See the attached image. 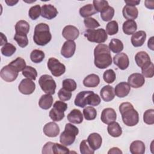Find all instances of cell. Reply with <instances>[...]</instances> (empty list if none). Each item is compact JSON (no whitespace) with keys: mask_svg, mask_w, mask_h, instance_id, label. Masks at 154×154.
<instances>
[{"mask_svg":"<svg viewBox=\"0 0 154 154\" xmlns=\"http://www.w3.org/2000/svg\"><path fill=\"white\" fill-rule=\"evenodd\" d=\"M94 63L96 67L103 69L112 64V57L108 46L103 43L97 45L94 49Z\"/></svg>","mask_w":154,"mask_h":154,"instance_id":"6da1fadb","label":"cell"},{"mask_svg":"<svg viewBox=\"0 0 154 154\" xmlns=\"http://www.w3.org/2000/svg\"><path fill=\"white\" fill-rule=\"evenodd\" d=\"M119 111L122 115L123 123L127 126H134L139 122L138 112L130 102H123L119 106Z\"/></svg>","mask_w":154,"mask_h":154,"instance_id":"7a4b0ae2","label":"cell"},{"mask_svg":"<svg viewBox=\"0 0 154 154\" xmlns=\"http://www.w3.org/2000/svg\"><path fill=\"white\" fill-rule=\"evenodd\" d=\"M101 101L100 96L92 91H82L76 96L74 103L80 108H84L87 105L90 106H97Z\"/></svg>","mask_w":154,"mask_h":154,"instance_id":"3957f363","label":"cell"},{"mask_svg":"<svg viewBox=\"0 0 154 154\" xmlns=\"http://www.w3.org/2000/svg\"><path fill=\"white\" fill-rule=\"evenodd\" d=\"M52 38V35L49 31V26L45 23L37 24L34 28L33 40L38 46H45Z\"/></svg>","mask_w":154,"mask_h":154,"instance_id":"277c9868","label":"cell"},{"mask_svg":"<svg viewBox=\"0 0 154 154\" xmlns=\"http://www.w3.org/2000/svg\"><path fill=\"white\" fill-rule=\"evenodd\" d=\"M78 133L79 129L76 126L71 123H67L65 125L64 131L60 136V141L66 146H70L75 142Z\"/></svg>","mask_w":154,"mask_h":154,"instance_id":"5b68a950","label":"cell"},{"mask_svg":"<svg viewBox=\"0 0 154 154\" xmlns=\"http://www.w3.org/2000/svg\"><path fill=\"white\" fill-rule=\"evenodd\" d=\"M84 35L90 42L103 43L108 38L106 31L103 28L97 29H87L84 32Z\"/></svg>","mask_w":154,"mask_h":154,"instance_id":"8992f818","label":"cell"},{"mask_svg":"<svg viewBox=\"0 0 154 154\" xmlns=\"http://www.w3.org/2000/svg\"><path fill=\"white\" fill-rule=\"evenodd\" d=\"M67 109V104L63 101L57 100L49 111V117L53 122H60L64 117V112Z\"/></svg>","mask_w":154,"mask_h":154,"instance_id":"52a82bcc","label":"cell"},{"mask_svg":"<svg viewBox=\"0 0 154 154\" xmlns=\"http://www.w3.org/2000/svg\"><path fill=\"white\" fill-rule=\"evenodd\" d=\"M38 84L41 89L46 94H54L56 89V83L53 78L49 75H43L38 79Z\"/></svg>","mask_w":154,"mask_h":154,"instance_id":"ba28073f","label":"cell"},{"mask_svg":"<svg viewBox=\"0 0 154 154\" xmlns=\"http://www.w3.org/2000/svg\"><path fill=\"white\" fill-rule=\"evenodd\" d=\"M48 69L51 71L52 75L54 76L58 77L64 73L66 66L55 58L51 57L48 60L47 63Z\"/></svg>","mask_w":154,"mask_h":154,"instance_id":"9c48e42d","label":"cell"},{"mask_svg":"<svg viewBox=\"0 0 154 154\" xmlns=\"http://www.w3.org/2000/svg\"><path fill=\"white\" fill-rule=\"evenodd\" d=\"M19 72L9 64L2 68L0 72L1 78L5 81L11 82L16 79Z\"/></svg>","mask_w":154,"mask_h":154,"instance_id":"30bf717a","label":"cell"},{"mask_svg":"<svg viewBox=\"0 0 154 154\" xmlns=\"http://www.w3.org/2000/svg\"><path fill=\"white\" fill-rule=\"evenodd\" d=\"M35 89V84L28 78L23 79L18 87L19 91L23 94L28 95L32 94Z\"/></svg>","mask_w":154,"mask_h":154,"instance_id":"8fae6325","label":"cell"},{"mask_svg":"<svg viewBox=\"0 0 154 154\" xmlns=\"http://www.w3.org/2000/svg\"><path fill=\"white\" fill-rule=\"evenodd\" d=\"M62 35L67 40L74 41L79 37V29L73 25H67L63 28Z\"/></svg>","mask_w":154,"mask_h":154,"instance_id":"7c38bea8","label":"cell"},{"mask_svg":"<svg viewBox=\"0 0 154 154\" xmlns=\"http://www.w3.org/2000/svg\"><path fill=\"white\" fill-rule=\"evenodd\" d=\"M117 114L116 111L112 108H106L102 111L101 121L106 125H109L116 120Z\"/></svg>","mask_w":154,"mask_h":154,"instance_id":"4fadbf2b","label":"cell"},{"mask_svg":"<svg viewBox=\"0 0 154 154\" xmlns=\"http://www.w3.org/2000/svg\"><path fill=\"white\" fill-rule=\"evenodd\" d=\"M113 62L120 70L126 69L129 64L128 56L125 53H119L114 56Z\"/></svg>","mask_w":154,"mask_h":154,"instance_id":"5bb4252c","label":"cell"},{"mask_svg":"<svg viewBox=\"0 0 154 154\" xmlns=\"http://www.w3.org/2000/svg\"><path fill=\"white\" fill-rule=\"evenodd\" d=\"M129 85L134 88H138L142 87L145 82V79L143 75L139 73H134L129 75L128 79Z\"/></svg>","mask_w":154,"mask_h":154,"instance_id":"9a60e30c","label":"cell"},{"mask_svg":"<svg viewBox=\"0 0 154 154\" xmlns=\"http://www.w3.org/2000/svg\"><path fill=\"white\" fill-rule=\"evenodd\" d=\"M76 50V43L74 41L67 40L62 46L61 49V54L64 57L69 58L72 57Z\"/></svg>","mask_w":154,"mask_h":154,"instance_id":"2e32d148","label":"cell"},{"mask_svg":"<svg viewBox=\"0 0 154 154\" xmlns=\"http://www.w3.org/2000/svg\"><path fill=\"white\" fill-rule=\"evenodd\" d=\"M58 13L57 8L51 4H44L41 7V16L48 20L55 18Z\"/></svg>","mask_w":154,"mask_h":154,"instance_id":"e0dca14e","label":"cell"},{"mask_svg":"<svg viewBox=\"0 0 154 154\" xmlns=\"http://www.w3.org/2000/svg\"><path fill=\"white\" fill-rule=\"evenodd\" d=\"M87 141L89 146L93 150H96L101 147L102 143V138L101 135L98 133L93 132L88 135L87 139Z\"/></svg>","mask_w":154,"mask_h":154,"instance_id":"ac0fdd59","label":"cell"},{"mask_svg":"<svg viewBox=\"0 0 154 154\" xmlns=\"http://www.w3.org/2000/svg\"><path fill=\"white\" fill-rule=\"evenodd\" d=\"M43 131L45 135L48 137H55L60 131L58 125L54 122L46 123L44 126Z\"/></svg>","mask_w":154,"mask_h":154,"instance_id":"d6986e66","label":"cell"},{"mask_svg":"<svg viewBox=\"0 0 154 154\" xmlns=\"http://www.w3.org/2000/svg\"><path fill=\"white\" fill-rule=\"evenodd\" d=\"M131 91V86L128 82H121L119 83L114 88L115 94L118 97H125L127 96Z\"/></svg>","mask_w":154,"mask_h":154,"instance_id":"ffe728a7","label":"cell"},{"mask_svg":"<svg viewBox=\"0 0 154 154\" xmlns=\"http://www.w3.org/2000/svg\"><path fill=\"white\" fill-rule=\"evenodd\" d=\"M146 38V33L141 30L134 33L131 37V43L134 47H140L144 43Z\"/></svg>","mask_w":154,"mask_h":154,"instance_id":"44dd1931","label":"cell"},{"mask_svg":"<svg viewBox=\"0 0 154 154\" xmlns=\"http://www.w3.org/2000/svg\"><path fill=\"white\" fill-rule=\"evenodd\" d=\"M122 14L126 19L134 20L138 17V10L135 6L126 5L122 10Z\"/></svg>","mask_w":154,"mask_h":154,"instance_id":"7402d4cb","label":"cell"},{"mask_svg":"<svg viewBox=\"0 0 154 154\" xmlns=\"http://www.w3.org/2000/svg\"><path fill=\"white\" fill-rule=\"evenodd\" d=\"M100 95L104 101L109 102L113 100L115 97L114 89L109 85H105L100 90Z\"/></svg>","mask_w":154,"mask_h":154,"instance_id":"603a6c76","label":"cell"},{"mask_svg":"<svg viewBox=\"0 0 154 154\" xmlns=\"http://www.w3.org/2000/svg\"><path fill=\"white\" fill-rule=\"evenodd\" d=\"M135 61L137 65L142 68L151 62L148 54L144 51H140L135 56Z\"/></svg>","mask_w":154,"mask_h":154,"instance_id":"cb8c5ba5","label":"cell"},{"mask_svg":"<svg viewBox=\"0 0 154 154\" xmlns=\"http://www.w3.org/2000/svg\"><path fill=\"white\" fill-rule=\"evenodd\" d=\"M129 150L132 154H143L146 150L145 144L140 140L134 141L130 145Z\"/></svg>","mask_w":154,"mask_h":154,"instance_id":"d4e9b609","label":"cell"},{"mask_svg":"<svg viewBox=\"0 0 154 154\" xmlns=\"http://www.w3.org/2000/svg\"><path fill=\"white\" fill-rule=\"evenodd\" d=\"M67 120L72 123L80 124L83 121V116L80 110L77 109H72L67 116Z\"/></svg>","mask_w":154,"mask_h":154,"instance_id":"484cf974","label":"cell"},{"mask_svg":"<svg viewBox=\"0 0 154 154\" xmlns=\"http://www.w3.org/2000/svg\"><path fill=\"white\" fill-rule=\"evenodd\" d=\"M100 82L99 76L94 73L87 76L83 80V84L87 87H96Z\"/></svg>","mask_w":154,"mask_h":154,"instance_id":"4316f807","label":"cell"},{"mask_svg":"<svg viewBox=\"0 0 154 154\" xmlns=\"http://www.w3.org/2000/svg\"><path fill=\"white\" fill-rule=\"evenodd\" d=\"M122 29L123 32L126 35H131L135 32L137 29V25L135 20H128L123 22Z\"/></svg>","mask_w":154,"mask_h":154,"instance_id":"83f0119b","label":"cell"},{"mask_svg":"<svg viewBox=\"0 0 154 154\" xmlns=\"http://www.w3.org/2000/svg\"><path fill=\"white\" fill-rule=\"evenodd\" d=\"M108 134L112 137H119L122 134V129L119 123L114 122L108 125L107 127Z\"/></svg>","mask_w":154,"mask_h":154,"instance_id":"f1b7e54d","label":"cell"},{"mask_svg":"<svg viewBox=\"0 0 154 154\" xmlns=\"http://www.w3.org/2000/svg\"><path fill=\"white\" fill-rule=\"evenodd\" d=\"M53 103V97L51 94H43L38 101L39 106L43 109H48Z\"/></svg>","mask_w":154,"mask_h":154,"instance_id":"f546056e","label":"cell"},{"mask_svg":"<svg viewBox=\"0 0 154 154\" xmlns=\"http://www.w3.org/2000/svg\"><path fill=\"white\" fill-rule=\"evenodd\" d=\"M29 23L24 20H20L17 22L15 25V31L16 34L27 35L29 31Z\"/></svg>","mask_w":154,"mask_h":154,"instance_id":"4dcf8cb0","label":"cell"},{"mask_svg":"<svg viewBox=\"0 0 154 154\" xmlns=\"http://www.w3.org/2000/svg\"><path fill=\"white\" fill-rule=\"evenodd\" d=\"M79 12L81 16L84 18L88 17L97 13L91 4H88L82 6L79 8Z\"/></svg>","mask_w":154,"mask_h":154,"instance_id":"1f68e13d","label":"cell"},{"mask_svg":"<svg viewBox=\"0 0 154 154\" xmlns=\"http://www.w3.org/2000/svg\"><path fill=\"white\" fill-rule=\"evenodd\" d=\"M108 48L112 52L119 54L123 50L124 46L122 42L120 40L117 38H112L111 40L109 43Z\"/></svg>","mask_w":154,"mask_h":154,"instance_id":"d6a6232c","label":"cell"},{"mask_svg":"<svg viewBox=\"0 0 154 154\" xmlns=\"http://www.w3.org/2000/svg\"><path fill=\"white\" fill-rule=\"evenodd\" d=\"M114 12L115 11L114 8L108 6L100 12V17L102 19V20L105 22L109 21L114 17Z\"/></svg>","mask_w":154,"mask_h":154,"instance_id":"836d02e7","label":"cell"},{"mask_svg":"<svg viewBox=\"0 0 154 154\" xmlns=\"http://www.w3.org/2000/svg\"><path fill=\"white\" fill-rule=\"evenodd\" d=\"M45 53L39 49H34L30 54V59L34 63H40L45 58Z\"/></svg>","mask_w":154,"mask_h":154,"instance_id":"e575fe53","label":"cell"},{"mask_svg":"<svg viewBox=\"0 0 154 154\" xmlns=\"http://www.w3.org/2000/svg\"><path fill=\"white\" fill-rule=\"evenodd\" d=\"M15 69L18 72L22 71L26 67V63L24 59L21 57H17L14 60L12 61L8 64Z\"/></svg>","mask_w":154,"mask_h":154,"instance_id":"d590c367","label":"cell"},{"mask_svg":"<svg viewBox=\"0 0 154 154\" xmlns=\"http://www.w3.org/2000/svg\"><path fill=\"white\" fill-rule=\"evenodd\" d=\"M83 115L85 120H93L97 116V111L93 106H87L83 109Z\"/></svg>","mask_w":154,"mask_h":154,"instance_id":"8d00e7d4","label":"cell"},{"mask_svg":"<svg viewBox=\"0 0 154 154\" xmlns=\"http://www.w3.org/2000/svg\"><path fill=\"white\" fill-rule=\"evenodd\" d=\"M22 75L26 78L31 80H35L37 76V72L36 69L31 66H26V67L22 70Z\"/></svg>","mask_w":154,"mask_h":154,"instance_id":"74e56055","label":"cell"},{"mask_svg":"<svg viewBox=\"0 0 154 154\" xmlns=\"http://www.w3.org/2000/svg\"><path fill=\"white\" fill-rule=\"evenodd\" d=\"M16 51V48L10 43L5 44L1 49L2 54L5 57H10L13 55Z\"/></svg>","mask_w":154,"mask_h":154,"instance_id":"f35d334b","label":"cell"},{"mask_svg":"<svg viewBox=\"0 0 154 154\" xmlns=\"http://www.w3.org/2000/svg\"><path fill=\"white\" fill-rule=\"evenodd\" d=\"M62 86L63 88L71 92L75 91L76 89L77 84L74 79L67 78L63 81Z\"/></svg>","mask_w":154,"mask_h":154,"instance_id":"ab89813d","label":"cell"},{"mask_svg":"<svg viewBox=\"0 0 154 154\" xmlns=\"http://www.w3.org/2000/svg\"><path fill=\"white\" fill-rule=\"evenodd\" d=\"M119 25L116 20H111L106 26V32L108 35H113L118 32Z\"/></svg>","mask_w":154,"mask_h":154,"instance_id":"60d3db41","label":"cell"},{"mask_svg":"<svg viewBox=\"0 0 154 154\" xmlns=\"http://www.w3.org/2000/svg\"><path fill=\"white\" fill-rule=\"evenodd\" d=\"M153 68H154V65L152 61L149 64L141 68L142 75H143V76L148 78H152L154 75Z\"/></svg>","mask_w":154,"mask_h":154,"instance_id":"b9f144b4","label":"cell"},{"mask_svg":"<svg viewBox=\"0 0 154 154\" xmlns=\"http://www.w3.org/2000/svg\"><path fill=\"white\" fill-rule=\"evenodd\" d=\"M13 38L20 48H25L28 45V38L27 37V35L15 33Z\"/></svg>","mask_w":154,"mask_h":154,"instance_id":"7bdbcfd3","label":"cell"},{"mask_svg":"<svg viewBox=\"0 0 154 154\" xmlns=\"http://www.w3.org/2000/svg\"><path fill=\"white\" fill-rule=\"evenodd\" d=\"M69 149L63 144L54 143L52 147V153H69Z\"/></svg>","mask_w":154,"mask_h":154,"instance_id":"ee69618b","label":"cell"},{"mask_svg":"<svg viewBox=\"0 0 154 154\" xmlns=\"http://www.w3.org/2000/svg\"><path fill=\"white\" fill-rule=\"evenodd\" d=\"M41 15V7L40 5L31 7L28 11V16L32 20H36Z\"/></svg>","mask_w":154,"mask_h":154,"instance_id":"f6af8a7d","label":"cell"},{"mask_svg":"<svg viewBox=\"0 0 154 154\" xmlns=\"http://www.w3.org/2000/svg\"><path fill=\"white\" fill-rule=\"evenodd\" d=\"M103 79L108 84H111L116 79V75L112 69H108L103 74Z\"/></svg>","mask_w":154,"mask_h":154,"instance_id":"bcb514c9","label":"cell"},{"mask_svg":"<svg viewBox=\"0 0 154 154\" xmlns=\"http://www.w3.org/2000/svg\"><path fill=\"white\" fill-rule=\"evenodd\" d=\"M143 121L147 125L154 124V109H149L143 114Z\"/></svg>","mask_w":154,"mask_h":154,"instance_id":"7dc6e473","label":"cell"},{"mask_svg":"<svg viewBox=\"0 0 154 154\" xmlns=\"http://www.w3.org/2000/svg\"><path fill=\"white\" fill-rule=\"evenodd\" d=\"M85 26L88 29H93L100 26L99 23L97 20L93 17H87L84 20Z\"/></svg>","mask_w":154,"mask_h":154,"instance_id":"c3c4849f","label":"cell"},{"mask_svg":"<svg viewBox=\"0 0 154 154\" xmlns=\"http://www.w3.org/2000/svg\"><path fill=\"white\" fill-rule=\"evenodd\" d=\"M93 5L97 12H101L103 10L109 6L108 2L104 0H94L93 1Z\"/></svg>","mask_w":154,"mask_h":154,"instance_id":"681fc988","label":"cell"},{"mask_svg":"<svg viewBox=\"0 0 154 154\" xmlns=\"http://www.w3.org/2000/svg\"><path fill=\"white\" fill-rule=\"evenodd\" d=\"M79 149L82 154H93L94 153V150L89 146L87 140H84L81 142Z\"/></svg>","mask_w":154,"mask_h":154,"instance_id":"f907efd6","label":"cell"},{"mask_svg":"<svg viewBox=\"0 0 154 154\" xmlns=\"http://www.w3.org/2000/svg\"><path fill=\"white\" fill-rule=\"evenodd\" d=\"M58 96L61 100L67 101L71 99L72 93L63 88H61L58 92Z\"/></svg>","mask_w":154,"mask_h":154,"instance_id":"816d5d0a","label":"cell"},{"mask_svg":"<svg viewBox=\"0 0 154 154\" xmlns=\"http://www.w3.org/2000/svg\"><path fill=\"white\" fill-rule=\"evenodd\" d=\"M54 143L49 141L47 142L44 146L43 147L42 149V153L43 154H49V153H52V144Z\"/></svg>","mask_w":154,"mask_h":154,"instance_id":"f5cc1de1","label":"cell"},{"mask_svg":"<svg viewBox=\"0 0 154 154\" xmlns=\"http://www.w3.org/2000/svg\"><path fill=\"white\" fill-rule=\"evenodd\" d=\"M123 152L118 147H112L109 149V150L108 152V154H110V153H113V154H115V153H119V154H122Z\"/></svg>","mask_w":154,"mask_h":154,"instance_id":"db71d44e","label":"cell"},{"mask_svg":"<svg viewBox=\"0 0 154 154\" xmlns=\"http://www.w3.org/2000/svg\"><path fill=\"white\" fill-rule=\"evenodd\" d=\"M125 2L126 5L131 6H135L140 3V1H134V0H125Z\"/></svg>","mask_w":154,"mask_h":154,"instance_id":"11a10c76","label":"cell"},{"mask_svg":"<svg viewBox=\"0 0 154 154\" xmlns=\"http://www.w3.org/2000/svg\"><path fill=\"white\" fill-rule=\"evenodd\" d=\"M153 38L154 37H151L147 42V46L149 48H150L152 51L154 50V44H153Z\"/></svg>","mask_w":154,"mask_h":154,"instance_id":"9f6ffc18","label":"cell"},{"mask_svg":"<svg viewBox=\"0 0 154 154\" xmlns=\"http://www.w3.org/2000/svg\"><path fill=\"white\" fill-rule=\"evenodd\" d=\"M0 34H1V42H0V45H1V46H2V45H4L5 44H6V43H7V39L6 36H5L2 32H1Z\"/></svg>","mask_w":154,"mask_h":154,"instance_id":"6f0895ef","label":"cell"},{"mask_svg":"<svg viewBox=\"0 0 154 154\" xmlns=\"http://www.w3.org/2000/svg\"><path fill=\"white\" fill-rule=\"evenodd\" d=\"M153 2H153V1H145V2H144L145 6H146L147 8L153 10V5H150V4H152V3H153Z\"/></svg>","mask_w":154,"mask_h":154,"instance_id":"680465c9","label":"cell"},{"mask_svg":"<svg viewBox=\"0 0 154 154\" xmlns=\"http://www.w3.org/2000/svg\"><path fill=\"white\" fill-rule=\"evenodd\" d=\"M5 3L8 5V6H13L14 5H16L17 2H18V1H5Z\"/></svg>","mask_w":154,"mask_h":154,"instance_id":"91938a15","label":"cell"}]
</instances>
